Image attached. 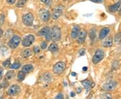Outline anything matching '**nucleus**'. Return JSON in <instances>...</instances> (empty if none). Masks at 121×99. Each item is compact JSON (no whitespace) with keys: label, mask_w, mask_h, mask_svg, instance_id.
<instances>
[{"label":"nucleus","mask_w":121,"mask_h":99,"mask_svg":"<svg viewBox=\"0 0 121 99\" xmlns=\"http://www.w3.org/2000/svg\"><path fill=\"white\" fill-rule=\"evenodd\" d=\"M104 57V52L101 49H98L95 51L94 55L92 58V62L94 64H98L100 61L102 60V59Z\"/></svg>","instance_id":"nucleus-1"},{"label":"nucleus","mask_w":121,"mask_h":99,"mask_svg":"<svg viewBox=\"0 0 121 99\" xmlns=\"http://www.w3.org/2000/svg\"><path fill=\"white\" fill-rule=\"evenodd\" d=\"M63 6L61 5H58L55 7V8L53 9L52 12V18L53 20H57L58 18H59L60 16L63 14Z\"/></svg>","instance_id":"nucleus-2"},{"label":"nucleus","mask_w":121,"mask_h":99,"mask_svg":"<svg viewBox=\"0 0 121 99\" xmlns=\"http://www.w3.org/2000/svg\"><path fill=\"white\" fill-rule=\"evenodd\" d=\"M22 21L25 26H31L34 22V16L31 13L24 14L22 16Z\"/></svg>","instance_id":"nucleus-3"},{"label":"nucleus","mask_w":121,"mask_h":99,"mask_svg":"<svg viewBox=\"0 0 121 99\" xmlns=\"http://www.w3.org/2000/svg\"><path fill=\"white\" fill-rule=\"evenodd\" d=\"M61 38V32L59 28L55 26L51 29V39L54 41H59Z\"/></svg>","instance_id":"nucleus-4"},{"label":"nucleus","mask_w":121,"mask_h":99,"mask_svg":"<svg viewBox=\"0 0 121 99\" xmlns=\"http://www.w3.org/2000/svg\"><path fill=\"white\" fill-rule=\"evenodd\" d=\"M20 41H21V38L17 35H15L9 40V42H8V46L9 48L14 49L18 46V45L20 43Z\"/></svg>","instance_id":"nucleus-5"},{"label":"nucleus","mask_w":121,"mask_h":99,"mask_svg":"<svg viewBox=\"0 0 121 99\" xmlns=\"http://www.w3.org/2000/svg\"><path fill=\"white\" fill-rule=\"evenodd\" d=\"M39 36H45L46 39L47 40H51V30H50V28L48 26H45L43 28L40 30L39 32Z\"/></svg>","instance_id":"nucleus-6"},{"label":"nucleus","mask_w":121,"mask_h":99,"mask_svg":"<svg viewBox=\"0 0 121 99\" xmlns=\"http://www.w3.org/2000/svg\"><path fill=\"white\" fill-rule=\"evenodd\" d=\"M66 68V65L63 62H59L53 67V72L55 74L62 73Z\"/></svg>","instance_id":"nucleus-7"},{"label":"nucleus","mask_w":121,"mask_h":99,"mask_svg":"<svg viewBox=\"0 0 121 99\" xmlns=\"http://www.w3.org/2000/svg\"><path fill=\"white\" fill-rule=\"evenodd\" d=\"M35 38L33 35H28L26 36L22 41V46L25 47L30 46L35 42Z\"/></svg>","instance_id":"nucleus-8"},{"label":"nucleus","mask_w":121,"mask_h":99,"mask_svg":"<svg viewBox=\"0 0 121 99\" xmlns=\"http://www.w3.org/2000/svg\"><path fill=\"white\" fill-rule=\"evenodd\" d=\"M20 91H21L20 87L17 84H14L9 88V90L8 91V94L9 96H16L20 92Z\"/></svg>","instance_id":"nucleus-9"},{"label":"nucleus","mask_w":121,"mask_h":99,"mask_svg":"<svg viewBox=\"0 0 121 99\" xmlns=\"http://www.w3.org/2000/svg\"><path fill=\"white\" fill-rule=\"evenodd\" d=\"M117 86V82L115 81H109V82L105 83L103 86L102 89L105 91H110L114 89Z\"/></svg>","instance_id":"nucleus-10"},{"label":"nucleus","mask_w":121,"mask_h":99,"mask_svg":"<svg viewBox=\"0 0 121 99\" xmlns=\"http://www.w3.org/2000/svg\"><path fill=\"white\" fill-rule=\"evenodd\" d=\"M40 17L44 22H47L50 19V13L48 10L42 9L40 11Z\"/></svg>","instance_id":"nucleus-11"},{"label":"nucleus","mask_w":121,"mask_h":99,"mask_svg":"<svg viewBox=\"0 0 121 99\" xmlns=\"http://www.w3.org/2000/svg\"><path fill=\"white\" fill-rule=\"evenodd\" d=\"M82 84H83V86H84V88L86 89V91H89L91 88H93L95 84L94 82H92L90 80H85L83 81H82Z\"/></svg>","instance_id":"nucleus-12"},{"label":"nucleus","mask_w":121,"mask_h":99,"mask_svg":"<svg viewBox=\"0 0 121 99\" xmlns=\"http://www.w3.org/2000/svg\"><path fill=\"white\" fill-rule=\"evenodd\" d=\"M121 1H118L117 4L109 6L108 7V10H109V12H110L112 13H114V12H117L119 9V8H121Z\"/></svg>","instance_id":"nucleus-13"},{"label":"nucleus","mask_w":121,"mask_h":99,"mask_svg":"<svg viewBox=\"0 0 121 99\" xmlns=\"http://www.w3.org/2000/svg\"><path fill=\"white\" fill-rule=\"evenodd\" d=\"M80 32V28L79 26H75L72 29L71 31V36L72 38H76L77 37H78V35Z\"/></svg>","instance_id":"nucleus-14"},{"label":"nucleus","mask_w":121,"mask_h":99,"mask_svg":"<svg viewBox=\"0 0 121 99\" xmlns=\"http://www.w3.org/2000/svg\"><path fill=\"white\" fill-rule=\"evenodd\" d=\"M86 32L85 30H82V32H79V34L78 35V42L79 44H82L84 42L86 38Z\"/></svg>","instance_id":"nucleus-15"},{"label":"nucleus","mask_w":121,"mask_h":99,"mask_svg":"<svg viewBox=\"0 0 121 99\" xmlns=\"http://www.w3.org/2000/svg\"><path fill=\"white\" fill-rule=\"evenodd\" d=\"M109 32H110V28H102V30L100 31V32H99V39L100 40H104L106 37V36L109 34Z\"/></svg>","instance_id":"nucleus-16"},{"label":"nucleus","mask_w":121,"mask_h":99,"mask_svg":"<svg viewBox=\"0 0 121 99\" xmlns=\"http://www.w3.org/2000/svg\"><path fill=\"white\" fill-rule=\"evenodd\" d=\"M113 40L112 37H108L106 40H104V42H102V46L105 48L111 47L112 46Z\"/></svg>","instance_id":"nucleus-17"},{"label":"nucleus","mask_w":121,"mask_h":99,"mask_svg":"<svg viewBox=\"0 0 121 99\" xmlns=\"http://www.w3.org/2000/svg\"><path fill=\"white\" fill-rule=\"evenodd\" d=\"M32 54V52L30 49H25L23 50L21 53H20V56L23 58H27L28 57H30Z\"/></svg>","instance_id":"nucleus-18"},{"label":"nucleus","mask_w":121,"mask_h":99,"mask_svg":"<svg viewBox=\"0 0 121 99\" xmlns=\"http://www.w3.org/2000/svg\"><path fill=\"white\" fill-rule=\"evenodd\" d=\"M33 70V66L32 64H26L23 66L22 71L25 73H29Z\"/></svg>","instance_id":"nucleus-19"},{"label":"nucleus","mask_w":121,"mask_h":99,"mask_svg":"<svg viewBox=\"0 0 121 99\" xmlns=\"http://www.w3.org/2000/svg\"><path fill=\"white\" fill-rule=\"evenodd\" d=\"M15 76H16V73H15V72L13 71V70H9L8 71L6 74H5V79L6 80H11V79H12L13 78L15 77Z\"/></svg>","instance_id":"nucleus-20"},{"label":"nucleus","mask_w":121,"mask_h":99,"mask_svg":"<svg viewBox=\"0 0 121 99\" xmlns=\"http://www.w3.org/2000/svg\"><path fill=\"white\" fill-rule=\"evenodd\" d=\"M58 50H59V47L56 44H51L48 48V50L52 53H55L58 51Z\"/></svg>","instance_id":"nucleus-21"},{"label":"nucleus","mask_w":121,"mask_h":99,"mask_svg":"<svg viewBox=\"0 0 121 99\" xmlns=\"http://www.w3.org/2000/svg\"><path fill=\"white\" fill-rule=\"evenodd\" d=\"M25 76H26V73L24 72L22 70V71H20L18 73V74H17V80L21 82V81H22L25 78Z\"/></svg>","instance_id":"nucleus-22"},{"label":"nucleus","mask_w":121,"mask_h":99,"mask_svg":"<svg viewBox=\"0 0 121 99\" xmlns=\"http://www.w3.org/2000/svg\"><path fill=\"white\" fill-rule=\"evenodd\" d=\"M27 1L28 0H19L16 4V6L17 8H22L25 5Z\"/></svg>","instance_id":"nucleus-23"},{"label":"nucleus","mask_w":121,"mask_h":99,"mask_svg":"<svg viewBox=\"0 0 121 99\" xmlns=\"http://www.w3.org/2000/svg\"><path fill=\"white\" fill-rule=\"evenodd\" d=\"M89 36H90V38L91 40H94V39L95 38V36H96V32H95V30L94 29H92L90 31Z\"/></svg>","instance_id":"nucleus-24"},{"label":"nucleus","mask_w":121,"mask_h":99,"mask_svg":"<svg viewBox=\"0 0 121 99\" xmlns=\"http://www.w3.org/2000/svg\"><path fill=\"white\" fill-rule=\"evenodd\" d=\"M20 66H21V64L19 62H15L13 64L10 66V68L12 69H18Z\"/></svg>","instance_id":"nucleus-25"},{"label":"nucleus","mask_w":121,"mask_h":99,"mask_svg":"<svg viewBox=\"0 0 121 99\" xmlns=\"http://www.w3.org/2000/svg\"><path fill=\"white\" fill-rule=\"evenodd\" d=\"M51 74H48V73L45 74L43 77L44 80L47 81V82H48V81H50V80H51Z\"/></svg>","instance_id":"nucleus-26"},{"label":"nucleus","mask_w":121,"mask_h":99,"mask_svg":"<svg viewBox=\"0 0 121 99\" xmlns=\"http://www.w3.org/2000/svg\"><path fill=\"white\" fill-rule=\"evenodd\" d=\"M114 41L116 42V43L119 44L121 42V34H118L117 36H115L114 38Z\"/></svg>","instance_id":"nucleus-27"},{"label":"nucleus","mask_w":121,"mask_h":99,"mask_svg":"<svg viewBox=\"0 0 121 99\" xmlns=\"http://www.w3.org/2000/svg\"><path fill=\"white\" fill-rule=\"evenodd\" d=\"M3 66H4V67H8L10 66L11 64V62H10V59H8V60H5L4 62H3Z\"/></svg>","instance_id":"nucleus-28"},{"label":"nucleus","mask_w":121,"mask_h":99,"mask_svg":"<svg viewBox=\"0 0 121 99\" xmlns=\"http://www.w3.org/2000/svg\"><path fill=\"white\" fill-rule=\"evenodd\" d=\"M44 4L47 5H51L52 4V0H40Z\"/></svg>","instance_id":"nucleus-29"},{"label":"nucleus","mask_w":121,"mask_h":99,"mask_svg":"<svg viewBox=\"0 0 121 99\" xmlns=\"http://www.w3.org/2000/svg\"><path fill=\"white\" fill-rule=\"evenodd\" d=\"M5 21V16L4 14H0V26L3 25Z\"/></svg>","instance_id":"nucleus-30"},{"label":"nucleus","mask_w":121,"mask_h":99,"mask_svg":"<svg viewBox=\"0 0 121 99\" xmlns=\"http://www.w3.org/2000/svg\"><path fill=\"white\" fill-rule=\"evenodd\" d=\"M40 47L41 48L43 49V50H44V49H46L47 47V43L46 42H42L41 44H40Z\"/></svg>","instance_id":"nucleus-31"},{"label":"nucleus","mask_w":121,"mask_h":99,"mask_svg":"<svg viewBox=\"0 0 121 99\" xmlns=\"http://www.w3.org/2000/svg\"><path fill=\"white\" fill-rule=\"evenodd\" d=\"M6 1H7V2L9 4L12 5L16 3V0H6Z\"/></svg>","instance_id":"nucleus-32"},{"label":"nucleus","mask_w":121,"mask_h":99,"mask_svg":"<svg viewBox=\"0 0 121 99\" xmlns=\"http://www.w3.org/2000/svg\"><path fill=\"white\" fill-rule=\"evenodd\" d=\"M3 73H4V69L1 67H0V79H1L2 76H3Z\"/></svg>","instance_id":"nucleus-33"},{"label":"nucleus","mask_w":121,"mask_h":99,"mask_svg":"<svg viewBox=\"0 0 121 99\" xmlns=\"http://www.w3.org/2000/svg\"><path fill=\"white\" fill-rule=\"evenodd\" d=\"M34 52L35 53H39L40 52V49H39V48L38 46H36V47L34 48Z\"/></svg>","instance_id":"nucleus-34"},{"label":"nucleus","mask_w":121,"mask_h":99,"mask_svg":"<svg viewBox=\"0 0 121 99\" xmlns=\"http://www.w3.org/2000/svg\"><path fill=\"white\" fill-rule=\"evenodd\" d=\"M55 98H56V99H63V95H62L61 93H59V95L56 96Z\"/></svg>","instance_id":"nucleus-35"},{"label":"nucleus","mask_w":121,"mask_h":99,"mask_svg":"<svg viewBox=\"0 0 121 99\" xmlns=\"http://www.w3.org/2000/svg\"><path fill=\"white\" fill-rule=\"evenodd\" d=\"M90 1L94 3H102L104 0H90Z\"/></svg>","instance_id":"nucleus-36"},{"label":"nucleus","mask_w":121,"mask_h":99,"mask_svg":"<svg viewBox=\"0 0 121 99\" xmlns=\"http://www.w3.org/2000/svg\"><path fill=\"white\" fill-rule=\"evenodd\" d=\"M81 92H82V89H81V88H79H79H78V91H77V92H78V93H80Z\"/></svg>","instance_id":"nucleus-37"},{"label":"nucleus","mask_w":121,"mask_h":99,"mask_svg":"<svg viewBox=\"0 0 121 99\" xmlns=\"http://www.w3.org/2000/svg\"><path fill=\"white\" fill-rule=\"evenodd\" d=\"M2 34H3V30L0 28V38L1 37V36H2Z\"/></svg>","instance_id":"nucleus-38"},{"label":"nucleus","mask_w":121,"mask_h":99,"mask_svg":"<svg viewBox=\"0 0 121 99\" xmlns=\"http://www.w3.org/2000/svg\"><path fill=\"white\" fill-rule=\"evenodd\" d=\"M87 70V67H84V68H83V71H86Z\"/></svg>","instance_id":"nucleus-39"},{"label":"nucleus","mask_w":121,"mask_h":99,"mask_svg":"<svg viewBox=\"0 0 121 99\" xmlns=\"http://www.w3.org/2000/svg\"><path fill=\"white\" fill-rule=\"evenodd\" d=\"M119 15H121V8H119Z\"/></svg>","instance_id":"nucleus-40"},{"label":"nucleus","mask_w":121,"mask_h":99,"mask_svg":"<svg viewBox=\"0 0 121 99\" xmlns=\"http://www.w3.org/2000/svg\"><path fill=\"white\" fill-rule=\"evenodd\" d=\"M71 96H75L74 92H71Z\"/></svg>","instance_id":"nucleus-41"},{"label":"nucleus","mask_w":121,"mask_h":99,"mask_svg":"<svg viewBox=\"0 0 121 99\" xmlns=\"http://www.w3.org/2000/svg\"><path fill=\"white\" fill-rule=\"evenodd\" d=\"M71 75H72V76H75V75H76V74H75V73H72V74H71Z\"/></svg>","instance_id":"nucleus-42"},{"label":"nucleus","mask_w":121,"mask_h":99,"mask_svg":"<svg viewBox=\"0 0 121 99\" xmlns=\"http://www.w3.org/2000/svg\"><path fill=\"white\" fill-rule=\"evenodd\" d=\"M63 1H67V0H63Z\"/></svg>","instance_id":"nucleus-43"}]
</instances>
